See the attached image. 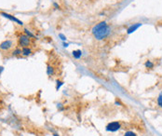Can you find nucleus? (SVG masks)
<instances>
[{
    "label": "nucleus",
    "instance_id": "nucleus-1",
    "mask_svg": "<svg viewBox=\"0 0 162 136\" xmlns=\"http://www.w3.org/2000/svg\"><path fill=\"white\" fill-rule=\"evenodd\" d=\"M91 32L97 40H103L109 36L111 33V28L107 24L106 21H100L99 23L93 26Z\"/></svg>",
    "mask_w": 162,
    "mask_h": 136
},
{
    "label": "nucleus",
    "instance_id": "nucleus-2",
    "mask_svg": "<svg viewBox=\"0 0 162 136\" xmlns=\"http://www.w3.org/2000/svg\"><path fill=\"white\" fill-rule=\"evenodd\" d=\"M31 43H32L31 38L25 34H21L19 38H18V45H19L20 48L29 47L31 45Z\"/></svg>",
    "mask_w": 162,
    "mask_h": 136
},
{
    "label": "nucleus",
    "instance_id": "nucleus-3",
    "mask_svg": "<svg viewBox=\"0 0 162 136\" xmlns=\"http://www.w3.org/2000/svg\"><path fill=\"white\" fill-rule=\"evenodd\" d=\"M14 46V42L10 39H7L4 40L3 42L0 43V50L3 51H8L9 50H10L11 48H13Z\"/></svg>",
    "mask_w": 162,
    "mask_h": 136
},
{
    "label": "nucleus",
    "instance_id": "nucleus-4",
    "mask_svg": "<svg viewBox=\"0 0 162 136\" xmlns=\"http://www.w3.org/2000/svg\"><path fill=\"white\" fill-rule=\"evenodd\" d=\"M121 128V124L117 121H114V122L109 123L106 126V131H117Z\"/></svg>",
    "mask_w": 162,
    "mask_h": 136
},
{
    "label": "nucleus",
    "instance_id": "nucleus-5",
    "mask_svg": "<svg viewBox=\"0 0 162 136\" xmlns=\"http://www.w3.org/2000/svg\"><path fill=\"white\" fill-rule=\"evenodd\" d=\"M0 15L4 16L5 18H8V19H9L10 21H14V23H18L19 25H23V21H21L19 19H17L16 17H14L13 15H10V14H9V13H6V12H0Z\"/></svg>",
    "mask_w": 162,
    "mask_h": 136
},
{
    "label": "nucleus",
    "instance_id": "nucleus-6",
    "mask_svg": "<svg viewBox=\"0 0 162 136\" xmlns=\"http://www.w3.org/2000/svg\"><path fill=\"white\" fill-rule=\"evenodd\" d=\"M33 53V50L30 47H25V48H21V55L23 57H28Z\"/></svg>",
    "mask_w": 162,
    "mask_h": 136
},
{
    "label": "nucleus",
    "instance_id": "nucleus-7",
    "mask_svg": "<svg viewBox=\"0 0 162 136\" xmlns=\"http://www.w3.org/2000/svg\"><path fill=\"white\" fill-rule=\"evenodd\" d=\"M142 23H133L132 25H131L129 28H128V30H127V34L129 35V34H131V33H133L134 31H136L137 29L141 26Z\"/></svg>",
    "mask_w": 162,
    "mask_h": 136
},
{
    "label": "nucleus",
    "instance_id": "nucleus-8",
    "mask_svg": "<svg viewBox=\"0 0 162 136\" xmlns=\"http://www.w3.org/2000/svg\"><path fill=\"white\" fill-rule=\"evenodd\" d=\"M47 74H48L49 76H52L54 75V68H53V66H51L50 64H48V66H47Z\"/></svg>",
    "mask_w": 162,
    "mask_h": 136
},
{
    "label": "nucleus",
    "instance_id": "nucleus-9",
    "mask_svg": "<svg viewBox=\"0 0 162 136\" xmlns=\"http://www.w3.org/2000/svg\"><path fill=\"white\" fill-rule=\"evenodd\" d=\"M72 54H73L74 58L79 59V58L81 57V55H82V51L80 50H75L73 51V52H72Z\"/></svg>",
    "mask_w": 162,
    "mask_h": 136
},
{
    "label": "nucleus",
    "instance_id": "nucleus-10",
    "mask_svg": "<svg viewBox=\"0 0 162 136\" xmlns=\"http://www.w3.org/2000/svg\"><path fill=\"white\" fill-rule=\"evenodd\" d=\"M11 53L13 56H20V55H21V48H20V47L16 48V49L13 50Z\"/></svg>",
    "mask_w": 162,
    "mask_h": 136
},
{
    "label": "nucleus",
    "instance_id": "nucleus-11",
    "mask_svg": "<svg viewBox=\"0 0 162 136\" xmlns=\"http://www.w3.org/2000/svg\"><path fill=\"white\" fill-rule=\"evenodd\" d=\"M23 32H24V34L26 35L27 36H29L30 38H35V35L33 34V33H32L31 31L28 30V29H23Z\"/></svg>",
    "mask_w": 162,
    "mask_h": 136
},
{
    "label": "nucleus",
    "instance_id": "nucleus-12",
    "mask_svg": "<svg viewBox=\"0 0 162 136\" xmlns=\"http://www.w3.org/2000/svg\"><path fill=\"white\" fill-rule=\"evenodd\" d=\"M145 67L146 68H148V69H152V68H154V62H152L151 61H146L145 62Z\"/></svg>",
    "mask_w": 162,
    "mask_h": 136
},
{
    "label": "nucleus",
    "instance_id": "nucleus-13",
    "mask_svg": "<svg viewBox=\"0 0 162 136\" xmlns=\"http://www.w3.org/2000/svg\"><path fill=\"white\" fill-rule=\"evenodd\" d=\"M124 136H137V134L133 131H127V132H125Z\"/></svg>",
    "mask_w": 162,
    "mask_h": 136
},
{
    "label": "nucleus",
    "instance_id": "nucleus-14",
    "mask_svg": "<svg viewBox=\"0 0 162 136\" xmlns=\"http://www.w3.org/2000/svg\"><path fill=\"white\" fill-rule=\"evenodd\" d=\"M157 104L162 108V94H160L159 96H158V98H157Z\"/></svg>",
    "mask_w": 162,
    "mask_h": 136
},
{
    "label": "nucleus",
    "instance_id": "nucleus-15",
    "mask_svg": "<svg viewBox=\"0 0 162 136\" xmlns=\"http://www.w3.org/2000/svg\"><path fill=\"white\" fill-rule=\"evenodd\" d=\"M63 84V81H61V80H57V85H56V90H58L59 89H60V87L62 86Z\"/></svg>",
    "mask_w": 162,
    "mask_h": 136
},
{
    "label": "nucleus",
    "instance_id": "nucleus-16",
    "mask_svg": "<svg viewBox=\"0 0 162 136\" xmlns=\"http://www.w3.org/2000/svg\"><path fill=\"white\" fill-rule=\"evenodd\" d=\"M53 7H54V8H55L56 9H61V7H60L58 4H57L56 2H53Z\"/></svg>",
    "mask_w": 162,
    "mask_h": 136
},
{
    "label": "nucleus",
    "instance_id": "nucleus-17",
    "mask_svg": "<svg viewBox=\"0 0 162 136\" xmlns=\"http://www.w3.org/2000/svg\"><path fill=\"white\" fill-rule=\"evenodd\" d=\"M59 36L61 38V39L63 40V41H65V40H66V38H65V36H64L63 34H60V35H59Z\"/></svg>",
    "mask_w": 162,
    "mask_h": 136
},
{
    "label": "nucleus",
    "instance_id": "nucleus-18",
    "mask_svg": "<svg viewBox=\"0 0 162 136\" xmlns=\"http://www.w3.org/2000/svg\"><path fill=\"white\" fill-rule=\"evenodd\" d=\"M3 70H4V67H3V66H1V65H0V75H1V73L3 72Z\"/></svg>",
    "mask_w": 162,
    "mask_h": 136
},
{
    "label": "nucleus",
    "instance_id": "nucleus-19",
    "mask_svg": "<svg viewBox=\"0 0 162 136\" xmlns=\"http://www.w3.org/2000/svg\"><path fill=\"white\" fill-rule=\"evenodd\" d=\"M68 46H69V45H68V43H63V47L64 48H67Z\"/></svg>",
    "mask_w": 162,
    "mask_h": 136
},
{
    "label": "nucleus",
    "instance_id": "nucleus-20",
    "mask_svg": "<svg viewBox=\"0 0 162 136\" xmlns=\"http://www.w3.org/2000/svg\"><path fill=\"white\" fill-rule=\"evenodd\" d=\"M53 136H59V135L57 134V133H54V134H53Z\"/></svg>",
    "mask_w": 162,
    "mask_h": 136
}]
</instances>
